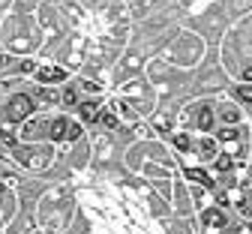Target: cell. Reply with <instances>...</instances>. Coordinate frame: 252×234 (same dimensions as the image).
Listing matches in <instances>:
<instances>
[{
	"mask_svg": "<svg viewBox=\"0 0 252 234\" xmlns=\"http://www.w3.org/2000/svg\"><path fill=\"white\" fill-rule=\"evenodd\" d=\"M216 117L222 120V123H228V126H234V123H240V108H234V105H222L216 111Z\"/></svg>",
	"mask_w": 252,
	"mask_h": 234,
	"instance_id": "cell-9",
	"label": "cell"
},
{
	"mask_svg": "<svg viewBox=\"0 0 252 234\" xmlns=\"http://www.w3.org/2000/svg\"><path fill=\"white\" fill-rule=\"evenodd\" d=\"M243 78H246V81H252V66H249V69H243Z\"/></svg>",
	"mask_w": 252,
	"mask_h": 234,
	"instance_id": "cell-17",
	"label": "cell"
},
{
	"mask_svg": "<svg viewBox=\"0 0 252 234\" xmlns=\"http://www.w3.org/2000/svg\"><path fill=\"white\" fill-rule=\"evenodd\" d=\"M174 147H177V150H183V153H192V150H195V141L189 138L186 132H177V135H174Z\"/></svg>",
	"mask_w": 252,
	"mask_h": 234,
	"instance_id": "cell-12",
	"label": "cell"
},
{
	"mask_svg": "<svg viewBox=\"0 0 252 234\" xmlns=\"http://www.w3.org/2000/svg\"><path fill=\"white\" fill-rule=\"evenodd\" d=\"M246 198H249V201H252V189H249V195H246Z\"/></svg>",
	"mask_w": 252,
	"mask_h": 234,
	"instance_id": "cell-18",
	"label": "cell"
},
{
	"mask_svg": "<svg viewBox=\"0 0 252 234\" xmlns=\"http://www.w3.org/2000/svg\"><path fill=\"white\" fill-rule=\"evenodd\" d=\"M36 81L42 84V87H48V84H60V81H66V69H60V66H36Z\"/></svg>",
	"mask_w": 252,
	"mask_h": 234,
	"instance_id": "cell-3",
	"label": "cell"
},
{
	"mask_svg": "<svg viewBox=\"0 0 252 234\" xmlns=\"http://www.w3.org/2000/svg\"><path fill=\"white\" fill-rule=\"evenodd\" d=\"M78 111H81L84 123H96L99 114H102V102L99 99H84V102H78Z\"/></svg>",
	"mask_w": 252,
	"mask_h": 234,
	"instance_id": "cell-6",
	"label": "cell"
},
{
	"mask_svg": "<svg viewBox=\"0 0 252 234\" xmlns=\"http://www.w3.org/2000/svg\"><path fill=\"white\" fill-rule=\"evenodd\" d=\"M213 120H216V111L213 105H198V114H195V129H201L204 135L213 129Z\"/></svg>",
	"mask_w": 252,
	"mask_h": 234,
	"instance_id": "cell-7",
	"label": "cell"
},
{
	"mask_svg": "<svg viewBox=\"0 0 252 234\" xmlns=\"http://www.w3.org/2000/svg\"><path fill=\"white\" fill-rule=\"evenodd\" d=\"M99 123H102V126H108V129H117V123H120V120H117V114H114V111H102V114H99Z\"/></svg>",
	"mask_w": 252,
	"mask_h": 234,
	"instance_id": "cell-15",
	"label": "cell"
},
{
	"mask_svg": "<svg viewBox=\"0 0 252 234\" xmlns=\"http://www.w3.org/2000/svg\"><path fill=\"white\" fill-rule=\"evenodd\" d=\"M201 222L207 228H216V231H225L228 228V216H225L222 207H204L201 210Z\"/></svg>",
	"mask_w": 252,
	"mask_h": 234,
	"instance_id": "cell-4",
	"label": "cell"
},
{
	"mask_svg": "<svg viewBox=\"0 0 252 234\" xmlns=\"http://www.w3.org/2000/svg\"><path fill=\"white\" fill-rule=\"evenodd\" d=\"M36 111V102H33V96H27V93H12L6 99V105H3V120L6 123H24L30 120V114Z\"/></svg>",
	"mask_w": 252,
	"mask_h": 234,
	"instance_id": "cell-1",
	"label": "cell"
},
{
	"mask_svg": "<svg viewBox=\"0 0 252 234\" xmlns=\"http://www.w3.org/2000/svg\"><path fill=\"white\" fill-rule=\"evenodd\" d=\"M186 177L192 180V183H198V186H204V189H213V186H216V180H213L204 168H186Z\"/></svg>",
	"mask_w": 252,
	"mask_h": 234,
	"instance_id": "cell-8",
	"label": "cell"
},
{
	"mask_svg": "<svg viewBox=\"0 0 252 234\" xmlns=\"http://www.w3.org/2000/svg\"><path fill=\"white\" fill-rule=\"evenodd\" d=\"M60 102L63 105H78V90L75 87H66V90L60 93Z\"/></svg>",
	"mask_w": 252,
	"mask_h": 234,
	"instance_id": "cell-13",
	"label": "cell"
},
{
	"mask_svg": "<svg viewBox=\"0 0 252 234\" xmlns=\"http://www.w3.org/2000/svg\"><path fill=\"white\" fill-rule=\"evenodd\" d=\"M81 135V123L72 117H51L48 120V138L51 141H75Z\"/></svg>",
	"mask_w": 252,
	"mask_h": 234,
	"instance_id": "cell-2",
	"label": "cell"
},
{
	"mask_svg": "<svg viewBox=\"0 0 252 234\" xmlns=\"http://www.w3.org/2000/svg\"><path fill=\"white\" fill-rule=\"evenodd\" d=\"M216 141H225V144L240 141V129H237V126H225V129H219V132H216Z\"/></svg>",
	"mask_w": 252,
	"mask_h": 234,
	"instance_id": "cell-11",
	"label": "cell"
},
{
	"mask_svg": "<svg viewBox=\"0 0 252 234\" xmlns=\"http://www.w3.org/2000/svg\"><path fill=\"white\" fill-rule=\"evenodd\" d=\"M195 153H198L204 162H213V159L219 156V141H216L213 135H201V138L195 141Z\"/></svg>",
	"mask_w": 252,
	"mask_h": 234,
	"instance_id": "cell-5",
	"label": "cell"
},
{
	"mask_svg": "<svg viewBox=\"0 0 252 234\" xmlns=\"http://www.w3.org/2000/svg\"><path fill=\"white\" fill-rule=\"evenodd\" d=\"M237 99H240V102H246V105H252V84H240L237 90Z\"/></svg>",
	"mask_w": 252,
	"mask_h": 234,
	"instance_id": "cell-14",
	"label": "cell"
},
{
	"mask_svg": "<svg viewBox=\"0 0 252 234\" xmlns=\"http://www.w3.org/2000/svg\"><path fill=\"white\" fill-rule=\"evenodd\" d=\"M81 87H84V90H90V93H99V84H96V81H84Z\"/></svg>",
	"mask_w": 252,
	"mask_h": 234,
	"instance_id": "cell-16",
	"label": "cell"
},
{
	"mask_svg": "<svg viewBox=\"0 0 252 234\" xmlns=\"http://www.w3.org/2000/svg\"><path fill=\"white\" fill-rule=\"evenodd\" d=\"M213 168H216L219 174H228V171L234 168V156H231V153H219V156L213 159Z\"/></svg>",
	"mask_w": 252,
	"mask_h": 234,
	"instance_id": "cell-10",
	"label": "cell"
}]
</instances>
